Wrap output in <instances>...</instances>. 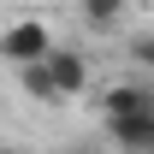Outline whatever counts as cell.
<instances>
[{"mask_svg": "<svg viewBox=\"0 0 154 154\" xmlns=\"http://www.w3.org/2000/svg\"><path fill=\"white\" fill-rule=\"evenodd\" d=\"M54 36H48V24L42 18H18L0 30V59H12V65H30V59H48Z\"/></svg>", "mask_w": 154, "mask_h": 154, "instance_id": "cell-1", "label": "cell"}, {"mask_svg": "<svg viewBox=\"0 0 154 154\" xmlns=\"http://www.w3.org/2000/svg\"><path fill=\"white\" fill-rule=\"evenodd\" d=\"M107 136L125 154H154V107H142V113H107Z\"/></svg>", "mask_w": 154, "mask_h": 154, "instance_id": "cell-2", "label": "cell"}, {"mask_svg": "<svg viewBox=\"0 0 154 154\" xmlns=\"http://www.w3.org/2000/svg\"><path fill=\"white\" fill-rule=\"evenodd\" d=\"M48 77H54L59 101L83 95V83H89V59L77 54V48H48Z\"/></svg>", "mask_w": 154, "mask_h": 154, "instance_id": "cell-3", "label": "cell"}, {"mask_svg": "<svg viewBox=\"0 0 154 154\" xmlns=\"http://www.w3.org/2000/svg\"><path fill=\"white\" fill-rule=\"evenodd\" d=\"M77 18L107 36V30H119V24L131 18V0H77Z\"/></svg>", "mask_w": 154, "mask_h": 154, "instance_id": "cell-4", "label": "cell"}, {"mask_svg": "<svg viewBox=\"0 0 154 154\" xmlns=\"http://www.w3.org/2000/svg\"><path fill=\"white\" fill-rule=\"evenodd\" d=\"M18 89H24L30 101H59L54 77H48V59H30V65H18Z\"/></svg>", "mask_w": 154, "mask_h": 154, "instance_id": "cell-5", "label": "cell"}, {"mask_svg": "<svg viewBox=\"0 0 154 154\" xmlns=\"http://www.w3.org/2000/svg\"><path fill=\"white\" fill-rule=\"evenodd\" d=\"M142 107H154V95L142 83H113L107 89V113H142Z\"/></svg>", "mask_w": 154, "mask_h": 154, "instance_id": "cell-6", "label": "cell"}, {"mask_svg": "<svg viewBox=\"0 0 154 154\" xmlns=\"http://www.w3.org/2000/svg\"><path fill=\"white\" fill-rule=\"evenodd\" d=\"M131 59L154 71V36H131Z\"/></svg>", "mask_w": 154, "mask_h": 154, "instance_id": "cell-7", "label": "cell"}, {"mask_svg": "<svg viewBox=\"0 0 154 154\" xmlns=\"http://www.w3.org/2000/svg\"><path fill=\"white\" fill-rule=\"evenodd\" d=\"M0 154H30V148H0Z\"/></svg>", "mask_w": 154, "mask_h": 154, "instance_id": "cell-8", "label": "cell"}]
</instances>
